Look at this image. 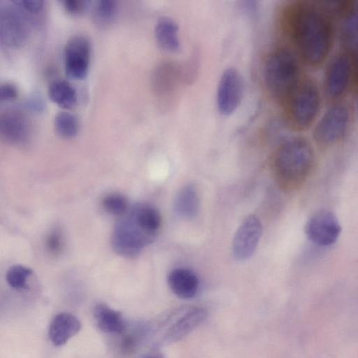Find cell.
Here are the masks:
<instances>
[{"mask_svg":"<svg viewBox=\"0 0 358 358\" xmlns=\"http://www.w3.org/2000/svg\"><path fill=\"white\" fill-rule=\"evenodd\" d=\"M280 22L283 33L306 64L317 66L326 60L335 29L321 1H289L281 10Z\"/></svg>","mask_w":358,"mask_h":358,"instance_id":"1","label":"cell"},{"mask_svg":"<svg viewBox=\"0 0 358 358\" xmlns=\"http://www.w3.org/2000/svg\"><path fill=\"white\" fill-rule=\"evenodd\" d=\"M162 218L154 206L144 203L129 206L119 216L111 237L115 252L124 257L139 255L158 235Z\"/></svg>","mask_w":358,"mask_h":358,"instance_id":"2","label":"cell"},{"mask_svg":"<svg viewBox=\"0 0 358 358\" xmlns=\"http://www.w3.org/2000/svg\"><path fill=\"white\" fill-rule=\"evenodd\" d=\"M314 152L303 137L287 138L278 145L273 158V169L282 187L293 188L306 180L313 169Z\"/></svg>","mask_w":358,"mask_h":358,"instance_id":"3","label":"cell"},{"mask_svg":"<svg viewBox=\"0 0 358 358\" xmlns=\"http://www.w3.org/2000/svg\"><path fill=\"white\" fill-rule=\"evenodd\" d=\"M263 78L270 95L282 104L301 78L295 53L284 46L273 49L264 60Z\"/></svg>","mask_w":358,"mask_h":358,"instance_id":"4","label":"cell"},{"mask_svg":"<svg viewBox=\"0 0 358 358\" xmlns=\"http://www.w3.org/2000/svg\"><path fill=\"white\" fill-rule=\"evenodd\" d=\"M320 94L315 82L301 78L284 101L285 116L290 126L298 130L310 127L320 110Z\"/></svg>","mask_w":358,"mask_h":358,"instance_id":"5","label":"cell"},{"mask_svg":"<svg viewBox=\"0 0 358 358\" xmlns=\"http://www.w3.org/2000/svg\"><path fill=\"white\" fill-rule=\"evenodd\" d=\"M357 62L355 50L345 49L329 63L324 76V90L327 97L336 100L348 91L356 89Z\"/></svg>","mask_w":358,"mask_h":358,"instance_id":"6","label":"cell"},{"mask_svg":"<svg viewBox=\"0 0 358 358\" xmlns=\"http://www.w3.org/2000/svg\"><path fill=\"white\" fill-rule=\"evenodd\" d=\"M0 3V45L8 48H18L27 41L29 20L12 2Z\"/></svg>","mask_w":358,"mask_h":358,"instance_id":"7","label":"cell"},{"mask_svg":"<svg viewBox=\"0 0 358 358\" xmlns=\"http://www.w3.org/2000/svg\"><path fill=\"white\" fill-rule=\"evenodd\" d=\"M350 111L343 103L330 107L316 124L313 136L321 145H329L342 139L348 129Z\"/></svg>","mask_w":358,"mask_h":358,"instance_id":"8","label":"cell"},{"mask_svg":"<svg viewBox=\"0 0 358 358\" xmlns=\"http://www.w3.org/2000/svg\"><path fill=\"white\" fill-rule=\"evenodd\" d=\"M244 94V80L235 68H227L222 73L216 92L219 113L229 116L238 108Z\"/></svg>","mask_w":358,"mask_h":358,"instance_id":"9","label":"cell"},{"mask_svg":"<svg viewBox=\"0 0 358 358\" xmlns=\"http://www.w3.org/2000/svg\"><path fill=\"white\" fill-rule=\"evenodd\" d=\"M341 227L336 216L330 210L320 209L307 220L305 233L308 239L320 246H329L338 239Z\"/></svg>","mask_w":358,"mask_h":358,"instance_id":"10","label":"cell"},{"mask_svg":"<svg viewBox=\"0 0 358 358\" xmlns=\"http://www.w3.org/2000/svg\"><path fill=\"white\" fill-rule=\"evenodd\" d=\"M91 59V45L81 35L71 38L64 49V69L66 74L74 80L83 79L87 74Z\"/></svg>","mask_w":358,"mask_h":358,"instance_id":"11","label":"cell"},{"mask_svg":"<svg viewBox=\"0 0 358 358\" xmlns=\"http://www.w3.org/2000/svg\"><path fill=\"white\" fill-rule=\"evenodd\" d=\"M262 234V225L255 215L246 217L238 226L232 241L234 256L238 260L252 257L256 250Z\"/></svg>","mask_w":358,"mask_h":358,"instance_id":"12","label":"cell"},{"mask_svg":"<svg viewBox=\"0 0 358 358\" xmlns=\"http://www.w3.org/2000/svg\"><path fill=\"white\" fill-rule=\"evenodd\" d=\"M29 136V127L25 117L17 111L0 114V139L6 143L20 145Z\"/></svg>","mask_w":358,"mask_h":358,"instance_id":"13","label":"cell"},{"mask_svg":"<svg viewBox=\"0 0 358 358\" xmlns=\"http://www.w3.org/2000/svg\"><path fill=\"white\" fill-rule=\"evenodd\" d=\"M81 329L80 320L73 314L61 312L51 320L48 338L55 346H62L76 336Z\"/></svg>","mask_w":358,"mask_h":358,"instance_id":"14","label":"cell"},{"mask_svg":"<svg viewBox=\"0 0 358 358\" xmlns=\"http://www.w3.org/2000/svg\"><path fill=\"white\" fill-rule=\"evenodd\" d=\"M207 315L208 311L203 308L196 307L189 310L167 329L164 341L172 343L181 340L201 324Z\"/></svg>","mask_w":358,"mask_h":358,"instance_id":"15","label":"cell"},{"mask_svg":"<svg viewBox=\"0 0 358 358\" xmlns=\"http://www.w3.org/2000/svg\"><path fill=\"white\" fill-rule=\"evenodd\" d=\"M171 290L178 297L183 299L194 297L199 289V279L189 269L178 268L172 270L168 276Z\"/></svg>","mask_w":358,"mask_h":358,"instance_id":"16","label":"cell"},{"mask_svg":"<svg viewBox=\"0 0 358 358\" xmlns=\"http://www.w3.org/2000/svg\"><path fill=\"white\" fill-rule=\"evenodd\" d=\"M93 316L98 328L105 333L121 334L125 330V322L120 313L105 303L96 304Z\"/></svg>","mask_w":358,"mask_h":358,"instance_id":"17","label":"cell"},{"mask_svg":"<svg viewBox=\"0 0 358 358\" xmlns=\"http://www.w3.org/2000/svg\"><path fill=\"white\" fill-rule=\"evenodd\" d=\"M178 30V24L172 19L160 18L155 27V37L159 48L167 52L179 50L180 43Z\"/></svg>","mask_w":358,"mask_h":358,"instance_id":"18","label":"cell"},{"mask_svg":"<svg viewBox=\"0 0 358 358\" xmlns=\"http://www.w3.org/2000/svg\"><path fill=\"white\" fill-rule=\"evenodd\" d=\"M174 208L178 215L186 219L193 218L197 215L199 199L192 185H186L178 192L175 199Z\"/></svg>","mask_w":358,"mask_h":358,"instance_id":"19","label":"cell"},{"mask_svg":"<svg viewBox=\"0 0 358 358\" xmlns=\"http://www.w3.org/2000/svg\"><path fill=\"white\" fill-rule=\"evenodd\" d=\"M50 100L64 109H71L77 103V94L73 87L66 80L52 82L48 87Z\"/></svg>","mask_w":358,"mask_h":358,"instance_id":"20","label":"cell"},{"mask_svg":"<svg viewBox=\"0 0 358 358\" xmlns=\"http://www.w3.org/2000/svg\"><path fill=\"white\" fill-rule=\"evenodd\" d=\"M341 21V36L345 49L356 50L357 41V20L356 11L342 18Z\"/></svg>","mask_w":358,"mask_h":358,"instance_id":"21","label":"cell"},{"mask_svg":"<svg viewBox=\"0 0 358 358\" xmlns=\"http://www.w3.org/2000/svg\"><path fill=\"white\" fill-rule=\"evenodd\" d=\"M54 125L57 134L64 138H72L79 131L77 117L69 112L57 113L55 117Z\"/></svg>","mask_w":358,"mask_h":358,"instance_id":"22","label":"cell"},{"mask_svg":"<svg viewBox=\"0 0 358 358\" xmlns=\"http://www.w3.org/2000/svg\"><path fill=\"white\" fill-rule=\"evenodd\" d=\"M117 13V2L113 0H101L92 7V17L99 26L104 27L110 24Z\"/></svg>","mask_w":358,"mask_h":358,"instance_id":"23","label":"cell"},{"mask_svg":"<svg viewBox=\"0 0 358 358\" xmlns=\"http://www.w3.org/2000/svg\"><path fill=\"white\" fill-rule=\"evenodd\" d=\"M32 274V270L23 265H13L9 268L6 274L8 285L17 290L27 289V280Z\"/></svg>","mask_w":358,"mask_h":358,"instance_id":"24","label":"cell"},{"mask_svg":"<svg viewBox=\"0 0 358 358\" xmlns=\"http://www.w3.org/2000/svg\"><path fill=\"white\" fill-rule=\"evenodd\" d=\"M103 209L112 215L120 216L129 208L126 198L119 193L108 194L101 202Z\"/></svg>","mask_w":358,"mask_h":358,"instance_id":"25","label":"cell"},{"mask_svg":"<svg viewBox=\"0 0 358 358\" xmlns=\"http://www.w3.org/2000/svg\"><path fill=\"white\" fill-rule=\"evenodd\" d=\"M63 236L58 228L50 231L45 238V248L49 254L57 256L63 249Z\"/></svg>","mask_w":358,"mask_h":358,"instance_id":"26","label":"cell"},{"mask_svg":"<svg viewBox=\"0 0 358 358\" xmlns=\"http://www.w3.org/2000/svg\"><path fill=\"white\" fill-rule=\"evenodd\" d=\"M12 2L27 17L39 14L45 7L42 0H16Z\"/></svg>","mask_w":358,"mask_h":358,"instance_id":"27","label":"cell"},{"mask_svg":"<svg viewBox=\"0 0 358 358\" xmlns=\"http://www.w3.org/2000/svg\"><path fill=\"white\" fill-rule=\"evenodd\" d=\"M142 336V332L139 331L125 335L120 343L121 352L124 354L133 352L138 347Z\"/></svg>","mask_w":358,"mask_h":358,"instance_id":"28","label":"cell"},{"mask_svg":"<svg viewBox=\"0 0 358 358\" xmlns=\"http://www.w3.org/2000/svg\"><path fill=\"white\" fill-rule=\"evenodd\" d=\"M66 11L73 15L83 14L90 8V1L86 0H65L62 1Z\"/></svg>","mask_w":358,"mask_h":358,"instance_id":"29","label":"cell"},{"mask_svg":"<svg viewBox=\"0 0 358 358\" xmlns=\"http://www.w3.org/2000/svg\"><path fill=\"white\" fill-rule=\"evenodd\" d=\"M17 87L10 83H0V101H9L17 96Z\"/></svg>","mask_w":358,"mask_h":358,"instance_id":"30","label":"cell"},{"mask_svg":"<svg viewBox=\"0 0 358 358\" xmlns=\"http://www.w3.org/2000/svg\"><path fill=\"white\" fill-rule=\"evenodd\" d=\"M241 7L243 11L250 17H255L257 11V3L252 1H245L242 2Z\"/></svg>","mask_w":358,"mask_h":358,"instance_id":"31","label":"cell"},{"mask_svg":"<svg viewBox=\"0 0 358 358\" xmlns=\"http://www.w3.org/2000/svg\"><path fill=\"white\" fill-rule=\"evenodd\" d=\"M145 358H164V357L162 355H156L149 356V357H145Z\"/></svg>","mask_w":358,"mask_h":358,"instance_id":"32","label":"cell"}]
</instances>
